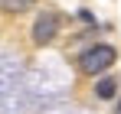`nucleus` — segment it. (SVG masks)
<instances>
[{
  "mask_svg": "<svg viewBox=\"0 0 121 114\" xmlns=\"http://www.w3.org/2000/svg\"><path fill=\"white\" fill-rule=\"evenodd\" d=\"M65 88H69V78L56 65V59L33 69L30 78H26V95H33V98H52V95H62Z\"/></svg>",
  "mask_w": 121,
  "mask_h": 114,
  "instance_id": "obj_1",
  "label": "nucleus"
},
{
  "mask_svg": "<svg viewBox=\"0 0 121 114\" xmlns=\"http://www.w3.org/2000/svg\"><path fill=\"white\" fill-rule=\"evenodd\" d=\"M115 114H121V101H118V108H115Z\"/></svg>",
  "mask_w": 121,
  "mask_h": 114,
  "instance_id": "obj_6",
  "label": "nucleus"
},
{
  "mask_svg": "<svg viewBox=\"0 0 121 114\" xmlns=\"http://www.w3.org/2000/svg\"><path fill=\"white\" fill-rule=\"evenodd\" d=\"M59 29H62V16H59V13H56V10H39L36 20H33L30 36H33L36 46H49L52 39L59 36Z\"/></svg>",
  "mask_w": 121,
  "mask_h": 114,
  "instance_id": "obj_3",
  "label": "nucleus"
},
{
  "mask_svg": "<svg viewBox=\"0 0 121 114\" xmlns=\"http://www.w3.org/2000/svg\"><path fill=\"white\" fill-rule=\"evenodd\" d=\"M115 62H118L115 46H108V42H95V46H88V49L79 56V72H85V75H101V72H108Z\"/></svg>",
  "mask_w": 121,
  "mask_h": 114,
  "instance_id": "obj_2",
  "label": "nucleus"
},
{
  "mask_svg": "<svg viewBox=\"0 0 121 114\" xmlns=\"http://www.w3.org/2000/svg\"><path fill=\"white\" fill-rule=\"evenodd\" d=\"M115 95H118V78L105 75V78L95 81V98H98V101H111Z\"/></svg>",
  "mask_w": 121,
  "mask_h": 114,
  "instance_id": "obj_4",
  "label": "nucleus"
},
{
  "mask_svg": "<svg viewBox=\"0 0 121 114\" xmlns=\"http://www.w3.org/2000/svg\"><path fill=\"white\" fill-rule=\"evenodd\" d=\"M36 0H0V10L3 13H23V10H33Z\"/></svg>",
  "mask_w": 121,
  "mask_h": 114,
  "instance_id": "obj_5",
  "label": "nucleus"
}]
</instances>
